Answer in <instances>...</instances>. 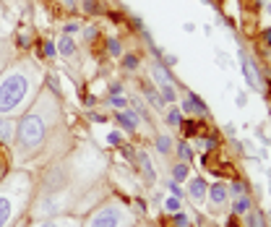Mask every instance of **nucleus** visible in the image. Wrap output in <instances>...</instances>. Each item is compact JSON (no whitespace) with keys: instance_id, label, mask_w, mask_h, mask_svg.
Masks as SVG:
<instances>
[{"instance_id":"obj_29","label":"nucleus","mask_w":271,"mask_h":227,"mask_svg":"<svg viewBox=\"0 0 271 227\" xmlns=\"http://www.w3.org/2000/svg\"><path fill=\"white\" fill-rule=\"evenodd\" d=\"M170 191H172V196H175V198H180V196H183V188L177 186V180H175V183H170Z\"/></svg>"},{"instance_id":"obj_22","label":"nucleus","mask_w":271,"mask_h":227,"mask_svg":"<svg viewBox=\"0 0 271 227\" xmlns=\"http://www.w3.org/2000/svg\"><path fill=\"white\" fill-rule=\"evenodd\" d=\"M183 131H185V136H196V133L201 131V125L191 120V123H183Z\"/></svg>"},{"instance_id":"obj_42","label":"nucleus","mask_w":271,"mask_h":227,"mask_svg":"<svg viewBox=\"0 0 271 227\" xmlns=\"http://www.w3.org/2000/svg\"><path fill=\"white\" fill-rule=\"evenodd\" d=\"M268 222H271V217H268Z\"/></svg>"},{"instance_id":"obj_24","label":"nucleus","mask_w":271,"mask_h":227,"mask_svg":"<svg viewBox=\"0 0 271 227\" xmlns=\"http://www.w3.org/2000/svg\"><path fill=\"white\" fill-rule=\"evenodd\" d=\"M162 99H167V102L175 99V89L172 86H162Z\"/></svg>"},{"instance_id":"obj_12","label":"nucleus","mask_w":271,"mask_h":227,"mask_svg":"<svg viewBox=\"0 0 271 227\" xmlns=\"http://www.w3.org/2000/svg\"><path fill=\"white\" fill-rule=\"evenodd\" d=\"M183 107H185L188 112H201V115H206V105H203L196 94H191V97L185 99V105H183Z\"/></svg>"},{"instance_id":"obj_26","label":"nucleus","mask_w":271,"mask_h":227,"mask_svg":"<svg viewBox=\"0 0 271 227\" xmlns=\"http://www.w3.org/2000/svg\"><path fill=\"white\" fill-rule=\"evenodd\" d=\"M125 68H128V71L139 68V58H136V55H128V58H125Z\"/></svg>"},{"instance_id":"obj_31","label":"nucleus","mask_w":271,"mask_h":227,"mask_svg":"<svg viewBox=\"0 0 271 227\" xmlns=\"http://www.w3.org/2000/svg\"><path fill=\"white\" fill-rule=\"evenodd\" d=\"M39 227H63V224H60L58 219H44V222H42Z\"/></svg>"},{"instance_id":"obj_21","label":"nucleus","mask_w":271,"mask_h":227,"mask_svg":"<svg viewBox=\"0 0 271 227\" xmlns=\"http://www.w3.org/2000/svg\"><path fill=\"white\" fill-rule=\"evenodd\" d=\"M156 149H159L162 154L170 152V139H167V136H159V139H156Z\"/></svg>"},{"instance_id":"obj_11","label":"nucleus","mask_w":271,"mask_h":227,"mask_svg":"<svg viewBox=\"0 0 271 227\" xmlns=\"http://www.w3.org/2000/svg\"><path fill=\"white\" fill-rule=\"evenodd\" d=\"M16 42H18V47H29V44H32V27L29 24H21L18 27Z\"/></svg>"},{"instance_id":"obj_25","label":"nucleus","mask_w":271,"mask_h":227,"mask_svg":"<svg viewBox=\"0 0 271 227\" xmlns=\"http://www.w3.org/2000/svg\"><path fill=\"white\" fill-rule=\"evenodd\" d=\"M42 53H44V55H47V58H55V53H58V50H55V44H52V42H44V47H42Z\"/></svg>"},{"instance_id":"obj_6","label":"nucleus","mask_w":271,"mask_h":227,"mask_svg":"<svg viewBox=\"0 0 271 227\" xmlns=\"http://www.w3.org/2000/svg\"><path fill=\"white\" fill-rule=\"evenodd\" d=\"M188 193H191V198H193L196 204H201L203 198H206V193H209L206 180H203V178H193L191 186H188Z\"/></svg>"},{"instance_id":"obj_28","label":"nucleus","mask_w":271,"mask_h":227,"mask_svg":"<svg viewBox=\"0 0 271 227\" xmlns=\"http://www.w3.org/2000/svg\"><path fill=\"white\" fill-rule=\"evenodd\" d=\"M167 209H170V212H177V209H180V198H175V196L167 198Z\"/></svg>"},{"instance_id":"obj_18","label":"nucleus","mask_w":271,"mask_h":227,"mask_svg":"<svg viewBox=\"0 0 271 227\" xmlns=\"http://www.w3.org/2000/svg\"><path fill=\"white\" fill-rule=\"evenodd\" d=\"M107 53H110L112 58H118V55L123 53V47H120V42H118L115 37H112V39H107Z\"/></svg>"},{"instance_id":"obj_27","label":"nucleus","mask_w":271,"mask_h":227,"mask_svg":"<svg viewBox=\"0 0 271 227\" xmlns=\"http://www.w3.org/2000/svg\"><path fill=\"white\" fill-rule=\"evenodd\" d=\"M175 224H177V227H188V217L180 214V212H175Z\"/></svg>"},{"instance_id":"obj_38","label":"nucleus","mask_w":271,"mask_h":227,"mask_svg":"<svg viewBox=\"0 0 271 227\" xmlns=\"http://www.w3.org/2000/svg\"><path fill=\"white\" fill-rule=\"evenodd\" d=\"M227 227H240V224H237V219H235V217H232V219H230V222H227Z\"/></svg>"},{"instance_id":"obj_37","label":"nucleus","mask_w":271,"mask_h":227,"mask_svg":"<svg viewBox=\"0 0 271 227\" xmlns=\"http://www.w3.org/2000/svg\"><path fill=\"white\" fill-rule=\"evenodd\" d=\"M263 42H266V44H268V50H271V29H268V32H266V34H263Z\"/></svg>"},{"instance_id":"obj_40","label":"nucleus","mask_w":271,"mask_h":227,"mask_svg":"<svg viewBox=\"0 0 271 227\" xmlns=\"http://www.w3.org/2000/svg\"><path fill=\"white\" fill-rule=\"evenodd\" d=\"M65 3H73V0H65Z\"/></svg>"},{"instance_id":"obj_4","label":"nucleus","mask_w":271,"mask_h":227,"mask_svg":"<svg viewBox=\"0 0 271 227\" xmlns=\"http://www.w3.org/2000/svg\"><path fill=\"white\" fill-rule=\"evenodd\" d=\"M18 201H21V193L18 191H0V227H6L13 214H16V207H18Z\"/></svg>"},{"instance_id":"obj_8","label":"nucleus","mask_w":271,"mask_h":227,"mask_svg":"<svg viewBox=\"0 0 271 227\" xmlns=\"http://www.w3.org/2000/svg\"><path fill=\"white\" fill-rule=\"evenodd\" d=\"M227 186H222V183H216V186H211L209 188V196H211V207H222L224 201H227Z\"/></svg>"},{"instance_id":"obj_7","label":"nucleus","mask_w":271,"mask_h":227,"mask_svg":"<svg viewBox=\"0 0 271 227\" xmlns=\"http://www.w3.org/2000/svg\"><path fill=\"white\" fill-rule=\"evenodd\" d=\"M13 125H16L13 120L0 115V141H3V144H11L13 141V136H16V128Z\"/></svg>"},{"instance_id":"obj_5","label":"nucleus","mask_w":271,"mask_h":227,"mask_svg":"<svg viewBox=\"0 0 271 227\" xmlns=\"http://www.w3.org/2000/svg\"><path fill=\"white\" fill-rule=\"evenodd\" d=\"M240 65H242V73H245V81L251 89H261V73H258V68L256 63L248 58L245 53H240Z\"/></svg>"},{"instance_id":"obj_33","label":"nucleus","mask_w":271,"mask_h":227,"mask_svg":"<svg viewBox=\"0 0 271 227\" xmlns=\"http://www.w3.org/2000/svg\"><path fill=\"white\" fill-rule=\"evenodd\" d=\"M107 141H110L112 146H115V144H120V133H110V136H107Z\"/></svg>"},{"instance_id":"obj_39","label":"nucleus","mask_w":271,"mask_h":227,"mask_svg":"<svg viewBox=\"0 0 271 227\" xmlns=\"http://www.w3.org/2000/svg\"><path fill=\"white\" fill-rule=\"evenodd\" d=\"M3 172H6V167H3V162H0V178H3Z\"/></svg>"},{"instance_id":"obj_17","label":"nucleus","mask_w":271,"mask_h":227,"mask_svg":"<svg viewBox=\"0 0 271 227\" xmlns=\"http://www.w3.org/2000/svg\"><path fill=\"white\" fill-rule=\"evenodd\" d=\"M146 97H149V102H151L156 110H159V107H162V102H165V99H162V94H156L151 86H146Z\"/></svg>"},{"instance_id":"obj_36","label":"nucleus","mask_w":271,"mask_h":227,"mask_svg":"<svg viewBox=\"0 0 271 227\" xmlns=\"http://www.w3.org/2000/svg\"><path fill=\"white\" fill-rule=\"evenodd\" d=\"M76 29H78V24L73 21V24H68V27H65V34H71V32H76Z\"/></svg>"},{"instance_id":"obj_13","label":"nucleus","mask_w":271,"mask_h":227,"mask_svg":"<svg viewBox=\"0 0 271 227\" xmlns=\"http://www.w3.org/2000/svg\"><path fill=\"white\" fill-rule=\"evenodd\" d=\"M248 209H251V198H248L245 193H242V196H237V198H235V204H232V214L237 217V214H245Z\"/></svg>"},{"instance_id":"obj_30","label":"nucleus","mask_w":271,"mask_h":227,"mask_svg":"<svg viewBox=\"0 0 271 227\" xmlns=\"http://www.w3.org/2000/svg\"><path fill=\"white\" fill-rule=\"evenodd\" d=\"M112 105H115V107H120V110H123V107H125L128 102H125L123 97H115V94H112Z\"/></svg>"},{"instance_id":"obj_20","label":"nucleus","mask_w":271,"mask_h":227,"mask_svg":"<svg viewBox=\"0 0 271 227\" xmlns=\"http://www.w3.org/2000/svg\"><path fill=\"white\" fill-rule=\"evenodd\" d=\"M248 227H266V224H263V214L253 212L251 217H248Z\"/></svg>"},{"instance_id":"obj_9","label":"nucleus","mask_w":271,"mask_h":227,"mask_svg":"<svg viewBox=\"0 0 271 227\" xmlns=\"http://www.w3.org/2000/svg\"><path fill=\"white\" fill-rule=\"evenodd\" d=\"M151 73H154V79H156V84H159V86H172V79H170V73L165 71L162 63H154Z\"/></svg>"},{"instance_id":"obj_10","label":"nucleus","mask_w":271,"mask_h":227,"mask_svg":"<svg viewBox=\"0 0 271 227\" xmlns=\"http://www.w3.org/2000/svg\"><path fill=\"white\" fill-rule=\"evenodd\" d=\"M118 123H120L125 131H136V128H139V115H136V112H120Z\"/></svg>"},{"instance_id":"obj_19","label":"nucleus","mask_w":271,"mask_h":227,"mask_svg":"<svg viewBox=\"0 0 271 227\" xmlns=\"http://www.w3.org/2000/svg\"><path fill=\"white\" fill-rule=\"evenodd\" d=\"M172 178L177 180V183H180V180H185L188 178V165H175L172 167Z\"/></svg>"},{"instance_id":"obj_16","label":"nucleus","mask_w":271,"mask_h":227,"mask_svg":"<svg viewBox=\"0 0 271 227\" xmlns=\"http://www.w3.org/2000/svg\"><path fill=\"white\" fill-rule=\"evenodd\" d=\"M167 123L175 125V128L183 125V112H180V110H170V112H167Z\"/></svg>"},{"instance_id":"obj_41","label":"nucleus","mask_w":271,"mask_h":227,"mask_svg":"<svg viewBox=\"0 0 271 227\" xmlns=\"http://www.w3.org/2000/svg\"><path fill=\"white\" fill-rule=\"evenodd\" d=\"M209 227H216V224H209Z\"/></svg>"},{"instance_id":"obj_23","label":"nucleus","mask_w":271,"mask_h":227,"mask_svg":"<svg viewBox=\"0 0 271 227\" xmlns=\"http://www.w3.org/2000/svg\"><path fill=\"white\" fill-rule=\"evenodd\" d=\"M227 191H232L235 196H242V193H245V183H242V180H235L232 188H227Z\"/></svg>"},{"instance_id":"obj_1","label":"nucleus","mask_w":271,"mask_h":227,"mask_svg":"<svg viewBox=\"0 0 271 227\" xmlns=\"http://www.w3.org/2000/svg\"><path fill=\"white\" fill-rule=\"evenodd\" d=\"M29 92V76L24 71H13L0 81V115L13 112L21 102H24Z\"/></svg>"},{"instance_id":"obj_35","label":"nucleus","mask_w":271,"mask_h":227,"mask_svg":"<svg viewBox=\"0 0 271 227\" xmlns=\"http://www.w3.org/2000/svg\"><path fill=\"white\" fill-rule=\"evenodd\" d=\"M120 92H123L120 84H112V86H110V94H120Z\"/></svg>"},{"instance_id":"obj_34","label":"nucleus","mask_w":271,"mask_h":227,"mask_svg":"<svg viewBox=\"0 0 271 227\" xmlns=\"http://www.w3.org/2000/svg\"><path fill=\"white\" fill-rule=\"evenodd\" d=\"M84 8H86L89 13H92V11H97V3H94V0H86V3H84Z\"/></svg>"},{"instance_id":"obj_3","label":"nucleus","mask_w":271,"mask_h":227,"mask_svg":"<svg viewBox=\"0 0 271 227\" xmlns=\"http://www.w3.org/2000/svg\"><path fill=\"white\" fill-rule=\"evenodd\" d=\"M130 224H133L130 212L118 201L102 204V207L94 209L84 222V227H130Z\"/></svg>"},{"instance_id":"obj_2","label":"nucleus","mask_w":271,"mask_h":227,"mask_svg":"<svg viewBox=\"0 0 271 227\" xmlns=\"http://www.w3.org/2000/svg\"><path fill=\"white\" fill-rule=\"evenodd\" d=\"M44 133H47V123H44V118L39 115V112H26L24 118H21L18 123V152L21 154H29L34 152L42 141H44Z\"/></svg>"},{"instance_id":"obj_15","label":"nucleus","mask_w":271,"mask_h":227,"mask_svg":"<svg viewBox=\"0 0 271 227\" xmlns=\"http://www.w3.org/2000/svg\"><path fill=\"white\" fill-rule=\"evenodd\" d=\"M136 157H139V162H141V170H144V175H146V178H154V170H151V165H149V157H146L144 152H139Z\"/></svg>"},{"instance_id":"obj_14","label":"nucleus","mask_w":271,"mask_h":227,"mask_svg":"<svg viewBox=\"0 0 271 227\" xmlns=\"http://www.w3.org/2000/svg\"><path fill=\"white\" fill-rule=\"evenodd\" d=\"M60 53H63L65 58H71V55L76 53V44H73V39H68V37H63V39H60Z\"/></svg>"},{"instance_id":"obj_32","label":"nucleus","mask_w":271,"mask_h":227,"mask_svg":"<svg viewBox=\"0 0 271 227\" xmlns=\"http://www.w3.org/2000/svg\"><path fill=\"white\" fill-rule=\"evenodd\" d=\"M180 154H183V160H191V149H188V144H180Z\"/></svg>"}]
</instances>
